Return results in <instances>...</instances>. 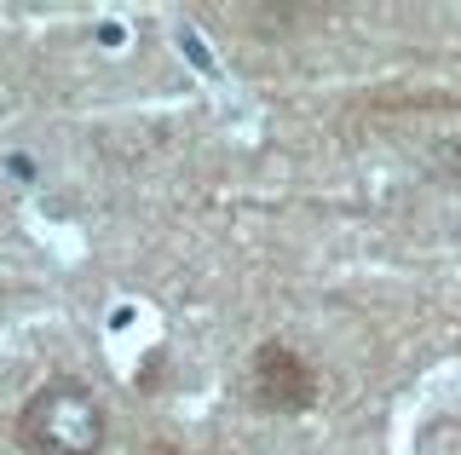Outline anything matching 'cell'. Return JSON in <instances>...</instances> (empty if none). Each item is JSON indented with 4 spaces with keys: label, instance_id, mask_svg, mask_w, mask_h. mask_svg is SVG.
Instances as JSON below:
<instances>
[{
    "label": "cell",
    "instance_id": "obj_1",
    "mask_svg": "<svg viewBox=\"0 0 461 455\" xmlns=\"http://www.w3.org/2000/svg\"><path fill=\"white\" fill-rule=\"evenodd\" d=\"M110 444V404L81 375H47L12 415L18 455H104Z\"/></svg>",
    "mask_w": 461,
    "mask_h": 455
},
{
    "label": "cell",
    "instance_id": "obj_2",
    "mask_svg": "<svg viewBox=\"0 0 461 455\" xmlns=\"http://www.w3.org/2000/svg\"><path fill=\"white\" fill-rule=\"evenodd\" d=\"M242 397L259 415H306L323 397V375L288 340H259L249 358V375H242Z\"/></svg>",
    "mask_w": 461,
    "mask_h": 455
}]
</instances>
